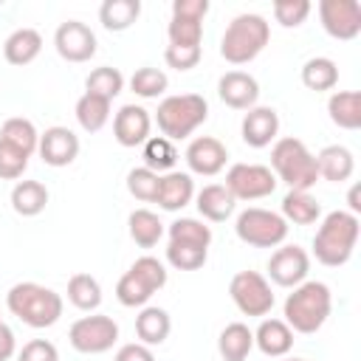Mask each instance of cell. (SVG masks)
<instances>
[{
    "label": "cell",
    "mask_w": 361,
    "mask_h": 361,
    "mask_svg": "<svg viewBox=\"0 0 361 361\" xmlns=\"http://www.w3.org/2000/svg\"><path fill=\"white\" fill-rule=\"evenodd\" d=\"M358 231H361L358 214H350L344 209L324 214L322 226L313 234L316 259L327 268H338V265L350 262V257L355 251V243H358Z\"/></svg>",
    "instance_id": "1"
},
{
    "label": "cell",
    "mask_w": 361,
    "mask_h": 361,
    "mask_svg": "<svg viewBox=\"0 0 361 361\" xmlns=\"http://www.w3.org/2000/svg\"><path fill=\"white\" fill-rule=\"evenodd\" d=\"M333 310V293L324 282H316V279H305L302 285H296L288 299H285V324L293 330V333H316L322 330V324L327 322Z\"/></svg>",
    "instance_id": "2"
},
{
    "label": "cell",
    "mask_w": 361,
    "mask_h": 361,
    "mask_svg": "<svg viewBox=\"0 0 361 361\" xmlns=\"http://www.w3.org/2000/svg\"><path fill=\"white\" fill-rule=\"evenodd\" d=\"M6 305L11 316H17L23 324L42 330L59 322L62 316V296L54 288H45L39 282H17L6 293Z\"/></svg>",
    "instance_id": "3"
},
{
    "label": "cell",
    "mask_w": 361,
    "mask_h": 361,
    "mask_svg": "<svg viewBox=\"0 0 361 361\" xmlns=\"http://www.w3.org/2000/svg\"><path fill=\"white\" fill-rule=\"evenodd\" d=\"M271 172L276 175V180H282L288 189H296V192H310V186H316L319 180L316 155L305 147V141L293 135H285L274 144Z\"/></svg>",
    "instance_id": "4"
},
{
    "label": "cell",
    "mask_w": 361,
    "mask_h": 361,
    "mask_svg": "<svg viewBox=\"0 0 361 361\" xmlns=\"http://www.w3.org/2000/svg\"><path fill=\"white\" fill-rule=\"evenodd\" d=\"M271 39V25L262 14H237L220 39V56L231 65H245L262 54Z\"/></svg>",
    "instance_id": "5"
},
{
    "label": "cell",
    "mask_w": 361,
    "mask_h": 361,
    "mask_svg": "<svg viewBox=\"0 0 361 361\" xmlns=\"http://www.w3.org/2000/svg\"><path fill=\"white\" fill-rule=\"evenodd\" d=\"M206 118H209V102H206L200 93L166 96V99L158 104V110H155L158 130H161L164 138H169V141L189 138Z\"/></svg>",
    "instance_id": "6"
},
{
    "label": "cell",
    "mask_w": 361,
    "mask_h": 361,
    "mask_svg": "<svg viewBox=\"0 0 361 361\" xmlns=\"http://www.w3.org/2000/svg\"><path fill=\"white\" fill-rule=\"evenodd\" d=\"M234 231L243 243L254 245V248H276L285 243L288 237V223L282 214L271 212V209H243L234 220Z\"/></svg>",
    "instance_id": "7"
},
{
    "label": "cell",
    "mask_w": 361,
    "mask_h": 361,
    "mask_svg": "<svg viewBox=\"0 0 361 361\" xmlns=\"http://www.w3.org/2000/svg\"><path fill=\"white\" fill-rule=\"evenodd\" d=\"M68 338H71V347L76 353L99 355V353L113 350V344L118 341V324L110 316H104V313L82 316V319H76L71 324Z\"/></svg>",
    "instance_id": "8"
},
{
    "label": "cell",
    "mask_w": 361,
    "mask_h": 361,
    "mask_svg": "<svg viewBox=\"0 0 361 361\" xmlns=\"http://www.w3.org/2000/svg\"><path fill=\"white\" fill-rule=\"evenodd\" d=\"M231 302L243 316H268L274 307V290L259 271H240L228 282Z\"/></svg>",
    "instance_id": "9"
},
{
    "label": "cell",
    "mask_w": 361,
    "mask_h": 361,
    "mask_svg": "<svg viewBox=\"0 0 361 361\" xmlns=\"http://www.w3.org/2000/svg\"><path fill=\"white\" fill-rule=\"evenodd\" d=\"M234 200H259L274 195L276 189V175L271 172V166L262 164H234L226 172V183H223Z\"/></svg>",
    "instance_id": "10"
},
{
    "label": "cell",
    "mask_w": 361,
    "mask_h": 361,
    "mask_svg": "<svg viewBox=\"0 0 361 361\" xmlns=\"http://www.w3.org/2000/svg\"><path fill=\"white\" fill-rule=\"evenodd\" d=\"M319 20H322V28L333 39H355L361 34V3L358 0H322Z\"/></svg>",
    "instance_id": "11"
},
{
    "label": "cell",
    "mask_w": 361,
    "mask_h": 361,
    "mask_svg": "<svg viewBox=\"0 0 361 361\" xmlns=\"http://www.w3.org/2000/svg\"><path fill=\"white\" fill-rule=\"evenodd\" d=\"M310 271V254L302 245H282L268 259V276L279 288H296L307 279Z\"/></svg>",
    "instance_id": "12"
},
{
    "label": "cell",
    "mask_w": 361,
    "mask_h": 361,
    "mask_svg": "<svg viewBox=\"0 0 361 361\" xmlns=\"http://www.w3.org/2000/svg\"><path fill=\"white\" fill-rule=\"evenodd\" d=\"M56 54L68 62H87L96 54V34L82 20H65L54 34Z\"/></svg>",
    "instance_id": "13"
},
{
    "label": "cell",
    "mask_w": 361,
    "mask_h": 361,
    "mask_svg": "<svg viewBox=\"0 0 361 361\" xmlns=\"http://www.w3.org/2000/svg\"><path fill=\"white\" fill-rule=\"evenodd\" d=\"M37 152L48 166H71L79 155V135L62 124H54L45 133H39Z\"/></svg>",
    "instance_id": "14"
},
{
    "label": "cell",
    "mask_w": 361,
    "mask_h": 361,
    "mask_svg": "<svg viewBox=\"0 0 361 361\" xmlns=\"http://www.w3.org/2000/svg\"><path fill=\"white\" fill-rule=\"evenodd\" d=\"M183 158H186V166H189L195 175L212 178V175L223 172V166H226V161H228V149H226V144H223L220 138H214V135H197V138L189 141Z\"/></svg>",
    "instance_id": "15"
},
{
    "label": "cell",
    "mask_w": 361,
    "mask_h": 361,
    "mask_svg": "<svg viewBox=\"0 0 361 361\" xmlns=\"http://www.w3.org/2000/svg\"><path fill=\"white\" fill-rule=\"evenodd\" d=\"M217 96L231 110H251V107H257L259 85L245 71H226L217 82Z\"/></svg>",
    "instance_id": "16"
},
{
    "label": "cell",
    "mask_w": 361,
    "mask_h": 361,
    "mask_svg": "<svg viewBox=\"0 0 361 361\" xmlns=\"http://www.w3.org/2000/svg\"><path fill=\"white\" fill-rule=\"evenodd\" d=\"M152 116L141 104H124L113 118V135L121 147H138L149 138Z\"/></svg>",
    "instance_id": "17"
},
{
    "label": "cell",
    "mask_w": 361,
    "mask_h": 361,
    "mask_svg": "<svg viewBox=\"0 0 361 361\" xmlns=\"http://www.w3.org/2000/svg\"><path fill=\"white\" fill-rule=\"evenodd\" d=\"M240 133H243V141L254 149H262L268 147L276 133H279V113L274 107H251L245 116H243V124H240Z\"/></svg>",
    "instance_id": "18"
},
{
    "label": "cell",
    "mask_w": 361,
    "mask_h": 361,
    "mask_svg": "<svg viewBox=\"0 0 361 361\" xmlns=\"http://www.w3.org/2000/svg\"><path fill=\"white\" fill-rule=\"evenodd\" d=\"M195 197V180L189 172H166L161 175L158 180V195H155V203L164 209V212H180L183 206H189Z\"/></svg>",
    "instance_id": "19"
},
{
    "label": "cell",
    "mask_w": 361,
    "mask_h": 361,
    "mask_svg": "<svg viewBox=\"0 0 361 361\" xmlns=\"http://www.w3.org/2000/svg\"><path fill=\"white\" fill-rule=\"evenodd\" d=\"M316 169H319V178L330 180V183H344L353 178L355 172V158L347 147L341 144H327L324 149H319L316 155Z\"/></svg>",
    "instance_id": "20"
},
{
    "label": "cell",
    "mask_w": 361,
    "mask_h": 361,
    "mask_svg": "<svg viewBox=\"0 0 361 361\" xmlns=\"http://www.w3.org/2000/svg\"><path fill=\"white\" fill-rule=\"evenodd\" d=\"M254 344L268 358H282L293 347V330L282 319H262L259 327L254 330Z\"/></svg>",
    "instance_id": "21"
},
{
    "label": "cell",
    "mask_w": 361,
    "mask_h": 361,
    "mask_svg": "<svg viewBox=\"0 0 361 361\" xmlns=\"http://www.w3.org/2000/svg\"><path fill=\"white\" fill-rule=\"evenodd\" d=\"M195 206L200 212L203 220H212V223H223L234 214V206L237 200L231 197V192L223 186V183H209L203 186L197 195H195Z\"/></svg>",
    "instance_id": "22"
},
{
    "label": "cell",
    "mask_w": 361,
    "mask_h": 361,
    "mask_svg": "<svg viewBox=\"0 0 361 361\" xmlns=\"http://www.w3.org/2000/svg\"><path fill=\"white\" fill-rule=\"evenodd\" d=\"M172 330V319L164 307H155V305H144L141 313L135 316V336L141 344L147 347H155V344H164L166 336Z\"/></svg>",
    "instance_id": "23"
},
{
    "label": "cell",
    "mask_w": 361,
    "mask_h": 361,
    "mask_svg": "<svg viewBox=\"0 0 361 361\" xmlns=\"http://www.w3.org/2000/svg\"><path fill=\"white\" fill-rule=\"evenodd\" d=\"M39 51H42V37L37 28H17L3 42V56L11 65H28L39 56Z\"/></svg>",
    "instance_id": "24"
},
{
    "label": "cell",
    "mask_w": 361,
    "mask_h": 361,
    "mask_svg": "<svg viewBox=\"0 0 361 361\" xmlns=\"http://www.w3.org/2000/svg\"><path fill=\"white\" fill-rule=\"evenodd\" d=\"M330 121L341 130H358L361 127V93L358 90H336L327 99Z\"/></svg>",
    "instance_id": "25"
},
{
    "label": "cell",
    "mask_w": 361,
    "mask_h": 361,
    "mask_svg": "<svg viewBox=\"0 0 361 361\" xmlns=\"http://www.w3.org/2000/svg\"><path fill=\"white\" fill-rule=\"evenodd\" d=\"M217 350H220L223 361H245L248 353L254 350V330L243 322L226 324L217 338Z\"/></svg>",
    "instance_id": "26"
},
{
    "label": "cell",
    "mask_w": 361,
    "mask_h": 361,
    "mask_svg": "<svg viewBox=\"0 0 361 361\" xmlns=\"http://www.w3.org/2000/svg\"><path fill=\"white\" fill-rule=\"evenodd\" d=\"M48 206V189L39 180H17L11 189V209L20 217H37Z\"/></svg>",
    "instance_id": "27"
},
{
    "label": "cell",
    "mask_w": 361,
    "mask_h": 361,
    "mask_svg": "<svg viewBox=\"0 0 361 361\" xmlns=\"http://www.w3.org/2000/svg\"><path fill=\"white\" fill-rule=\"evenodd\" d=\"M282 217H285V223L310 226V223H316L322 217V206L310 192L288 189V195L282 197Z\"/></svg>",
    "instance_id": "28"
},
{
    "label": "cell",
    "mask_w": 361,
    "mask_h": 361,
    "mask_svg": "<svg viewBox=\"0 0 361 361\" xmlns=\"http://www.w3.org/2000/svg\"><path fill=\"white\" fill-rule=\"evenodd\" d=\"M302 85L307 90L324 93L338 85V65L330 56H313L302 65Z\"/></svg>",
    "instance_id": "29"
},
{
    "label": "cell",
    "mask_w": 361,
    "mask_h": 361,
    "mask_svg": "<svg viewBox=\"0 0 361 361\" xmlns=\"http://www.w3.org/2000/svg\"><path fill=\"white\" fill-rule=\"evenodd\" d=\"M0 141L8 144V147H14V149H20V152H25V155H34L37 152V144H39V133H37V127L28 118L14 116V118H6L3 121Z\"/></svg>",
    "instance_id": "30"
},
{
    "label": "cell",
    "mask_w": 361,
    "mask_h": 361,
    "mask_svg": "<svg viewBox=\"0 0 361 361\" xmlns=\"http://www.w3.org/2000/svg\"><path fill=\"white\" fill-rule=\"evenodd\" d=\"M127 228H130V237L135 245L141 248H152L161 237H164V223L155 212L149 209H135L130 217H127Z\"/></svg>",
    "instance_id": "31"
},
{
    "label": "cell",
    "mask_w": 361,
    "mask_h": 361,
    "mask_svg": "<svg viewBox=\"0 0 361 361\" xmlns=\"http://www.w3.org/2000/svg\"><path fill=\"white\" fill-rule=\"evenodd\" d=\"M73 113H76V121L85 133H99L110 118V102L102 96H93V93H82Z\"/></svg>",
    "instance_id": "32"
},
{
    "label": "cell",
    "mask_w": 361,
    "mask_h": 361,
    "mask_svg": "<svg viewBox=\"0 0 361 361\" xmlns=\"http://www.w3.org/2000/svg\"><path fill=\"white\" fill-rule=\"evenodd\" d=\"M68 302L85 313H93L102 305V285L90 274H73L68 279Z\"/></svg>",
    "instance_id": "33"
},
{
    "label": "cell",
    "mask_w": 361,
    "mask_h": 361,
    "mask_svg": "<svg viewBox=\"0 0 361 361\" xmlns=\"http://www.w3.org/2000/svg\"><path fill=\"white\" fill-rule=\"evenodd\" d=\"M141 14L138 0H104L99 8V20L107 31H127Z\"/></svg>",
    "instance_id": "34"
},
{
    "label": "cell",
    "mask_w": 361,
    "mask_h": 361,
    "mask_svg": "<svg viewBox=\"0 0 361 361\" xmlns=\"http://www.w3.org/2000/svg\"><path fill=\"white\" fill-rule=\"evenodd\" d=\"M141 158H144V166H147V169H152L155 175H161V172L166 175V172L175 169L178 149H175V144H172L169 138H164V135H149V138L144 141Z\"/></svg>",
    "instance_id": "35"
},
{
    "label": "cell",
    "mask_w": 361,
    "mask_h": 361,
    "mask_svg": "<svg viewBox=\"0 0 361 361\" xmlns=\"http://www.w3.org/2000/svg\"><path fill=\"white\" fill-rule=\"evenodd\" d=\"M124 90V76L118 68H110V65H102V68H93L85 79V93H93V96H102L107 102H113L118 93Z\"/></svg>",
    "instance_id": "36"
},
{
    "label": "cell",
    "mask_w": 361,
    "mask_h": 361,
    "mask_svg": "<svg viewBox=\"0 0 361 361\" xmlns=\"http://www.w3.org/2000/svg\"><path fill=\"white\" fill-rule=\"evenodd\" d=\"M206 257H209V248H203V245L175 243V240H169V245H166V262L178 271H197L206 265Z\"/></svg>",
    "instance_id": "37"
},
{
    "label": "cell",
    "mask_w": 361,
    "mask_h": 361,
    "mask_svg": "<svg viewBox=\"0 0 361 361\" xmlns=\"http://www.w3.org/2000/svg\"><path fill=\"white\" fill-rule=\"evenodd\" d=\"M166 87H169V79L158 68H138L130 76V90L141 99H158V96L166 93Z\"/></svg>",
    "instance_id": "38"
},
{
    "label": "cell",
    "mask_w": 361,
    "mask_h": 361,
    "mask_svg": "<svg viewBox=\"0 0 361 361\" xmlns=\"http://www.w3.org/2000/svg\"><path fill=\"white\" fill-rule=\"evenodd\" d=\"M166 231H169V240H175V243H192V245H203V248H209V243H212V228L195 217H178L175 223H169Z\"/></svg>",
    "instance_id": "39"
},
{
    "label": "cell",
    "mask_w": 361,
    "mask_h": 361,
    "mask_svg": "<svg viewBox=\"0 0 361 361\" xmlns=\"http://www.w3.org/2000/svg\"><path fill=\"white\" fill-rule=\"evenodd\" d=\"M116 299L124 305V307H144L149 299H152V290L135 276V274H124L118 282H116Z\"/></svg>",
    "instance_id": "40"
},
{
    "label": "cell",
    "mask_w": 361,
    "mask_h": 361,
    "mask_svg": "<svg viewBox=\"0 0 361 361\" xmlns=\"http://www.w3.org/2000/svg\"><path fill=\"white\" fill-rule=\"evenodd\" d=\"M158 180H161V175H155L147 166H135V169L127 172V189H130V195L138 197V200H144V203H152L155 200Z\"/></svg>",
    "instance_id": "41"
},
{
    "label": "cell",
    "mask_w": 361,
    "mask_h": 361,
    "mask_svg": "<svg viewBox=\"0 0 361 361\" xmlns=\"http://www.w3.org/2000/svg\"><path fill=\"white\" fill-rule=\"evenodd\" d=\"M169 45H200L203 39V23L189 17H172L166 25Z\"/></svg>",
    "instance_id": "42"
},
{
    "label": "cell",
    "mask_w": 361,
    "mask_h": 361,
    "mask_svg": "<svg viewBox=\"0 0 361 361\" xmlns=\"http://www.w3.org/2000/svg\"><path fill=\"white\" fill-rule=\"evenodd\" d=\"M130 274H135L152 293L166 285V268H164V262H158L155 257H138V259L130 265Z\"/></svg>",
    "instance_id": "43"
},
{
    "label": "cell",
    "mask_w": 361,
    "mask_h": 361,
    "mask_svg": "<svg viewBox=\"0 0 361 361\" xmlns=\"http://www.w3.org/2000/svg\"><path fill=\"white\" fill-rule=\"evenodd\" d=\"M310 8H313V6H310L307 0H276V3H274V17H276L279 25L296 28V25H302V23L307 20Z\"/></svg>",
    "instance_id": "44"
},
{
    "label": "cell",
    "mask_w": 361,
    "mask_h": 361,
    "mask_svg": "<svg viewBox=\"0 0 361 361\" xmlns=\"http://www.w3.org/2000/svg\"><path fill=\"white\" fill-rule=\"evenodd\" d=\"M28 158L31 155H25V152H20V149H14V147L0 141V180L23 178V172L28 169Z\"/></svg>",
    "instance_id": "45"
},
{
    "label": "cell",
    "mask_w": 361,
    "mask_h": 361,
    "mask_svg": "<svg viewBox=\"0 0 361 361\" xmlns=\"http://www.w3.org/2000/svg\"><path fill=\"white\" fill-rule=\"evenodd\" d=\"M200 56H203L200 45H166V51H164L166 65L175 71H192L200 62Z\"/></svg>",
    "instance_id": "46"
},
{
    "label": "cell",
    "mask_w": 361,
    "mask_h": 361,
    "mask_svg": "<svg viewBox=\"0 0 361 361\" xmlns=\"http://www.w3.org/2000/svg\"><path fill=\"white\" fill-rule=\"evenodd\" d=\"M17 361H59V353L51 341L45 338H31L28 344H23Z\"/></svg>",
    "instance_id": "47"
},
{
    "label": "cell",
    "mask_w": 361,
    "mask_h": 361,
    "mask_svg": "<svg viewBox=\"0 0 361 361\" xmlns=\"http://www.w3.org/2000/svg\"><path fill=\"white\" fill-rule=\"evenodd\" d=\"M209 14V0H175L172 3V17H189V20H200Z\"/></svg>",
    "instance_id": "48"
},
{
    "label": "cell",
    "mask_w": 361,
    "mask_h": 361,
    "mask_svg": "<svg viewBox=\"0 0 361 361\" xmlns=\"http://www.w3.org/2000/svg\"><path fill=\"white\" fill-rule=\"evenodd\" d=\"M113 361H155V355H152V350H149L147 344L133 341V344L118 347V353H116Z\"/></svg>",
    "instance_id": "49"
},
{
    "label": "cell",
    "mask_w": 361,
    "mask_h": 361,
    "mask_svg": "<svg viewBox=\"0 0 361 361\" xmlns=\"http://www.w3.org/2000/svg\"><path fill=\"white\" fill-rule=\"evenodd\" d=\"M17 350V338H14V330L8 324L0 322V361H8Z\"/></svg>",
    "instance_id": "50"
},
{
    "label": "cell",
    "mask_w": 361,
    "mask_h": 361,
    "mask_svg": "<svg viewBox=\"0 0 361 361\" xmlns=\"http://www.w3.org/2000/svg\"><path fill=\"white\" fill-rule=\"evenodd\" d=\"M361 212V203H358V186L350 189V214H358Z\"/></svg>",
    "instance_id": "51"
},
{
    "label": "cell",
    "mask_w": 361,
    "mask_h": 361,
    "mask_svg": "<svg viewBox=\"0 0 361 361\" xmlns=\"http://www.w3.org/2000/svg\"><path fill=\"white\" fill-rule=\"evenodd\" d=\"M288 361H305V358H288Z\"/></svg>",
    "instance_id": "52"
}]
</instances>
